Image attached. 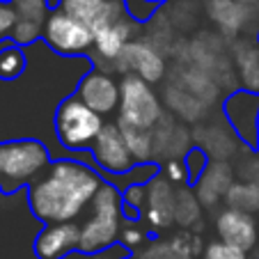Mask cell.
<instances>
[{"label": "cell", "instance_id": "obj_1", "mask_svg": "<svg viewBox=\"0 0 259 259\" xmlns=\"http://www.w3.org/2000/svg\"><path fill=\"white\" fill-rule=\"evenodd\" d=\"M103 186L101 177L83 161L62 158L49 165L44 177L28 188L30 209L46 225L73 223Z\"/></svg>", "mask_w": 259, "mask_h": 259}, {"label": "cell", "instance_id": "obj_2", "mask_svg": "<svg viewBox=\"0 0 259 259\" xmlns=\"http://www.w3.org/2000/svg\"><path fill=\"white\" fill-rule=\"evenodd\" d=\"M122 195L115 186L103 184L92 200V215L80 225V243L83 252H101L110 248L122 234Z\"/></svg>", "mask_w": 259, "mask_h": 259}, {"label": "cell", "instance_id": "obj_3", "mask_svg": "<svg viewBox=\"0 0 259 259\" xmlns=\"http://www.w3.org/2000/svg\"><path fill=\"white\" fill-rule=\"evenodd\" d=\"M44 170H49V152L37 140L0 142V188L16 191L23 184H32Z\"/></svg>", "mask_w": 259, "mask_h": 259}, {"label": "cell", "instance_id": "obj_4", "mask_svg": "<svg viewBox=\"0 0 259 259\" xmlns=\"http://www.w3.org/2000/svg\"><path fill=\"white\" fill-rule=\"evenodd\" d=\"M106 122L99 113H94L90 106H85L78 97H69L60 103L55 113V133L58 140L71 152L92 149L94 140L103 131Z\"/></svg>", "mask_w": 259, "mask_h": 259}, {"label": "cell", "instance_id": "obj_5", "mask_svg": "<svg viewBox=\"0 0 259 259\" xmlns=\"http://www.w3.org/2000/svg\"><path fill=\"white\" fill-rule=\"evenodd\" d=\"M119 122L136 128H147L152 131L156 122L161 119L163 108L158 101L152 85L142 78L126 73L119 83Z\"/></svg>", "mask_w": 259, "mask_h": 259}, {"label": "cell", "instance_id": "obj_6", "mask_svg": "<svg viewBox=\"0 0 259 259\" xmlns=\"http://www.w3.org/2000/svg\"><path fill=\"white\" fill-rule=\"evenodd\" d=\"M46 44L53 51L62 55H80L94 46V34L85 23L78 19L64 14L62 10L51 12L49 19L44 21V34Z\"/></svg>", "mask_w": 259, "mask_h": 259}, {"label": "cell", "instance_id": "obj_7", "mask_svg": "<svg viewBox=\"0 0 259 259\" xmlns=\"http://www.w3.org/2000/svg\"><path fill=\"white\" fill-rule=\"evenodd\" d=\"M92 156L101 170L110 172V175H126L133 167V158L128 154V147L124 142L122 128L119 124H106L103 131L92 145Z\"/></svg>", "mask_w": 259, "mask_h": 259}, {"label": "cell", "instance_id": "obj_8", "mask_svg": "<svg viewBox=\"0 0 259 259\" xmlns=\"http://www.w3.org/2000/svg\"><path fill=\"white\" fill-rule=\"evenodd\" d=\"M117 64L122 71L133 73L145 83H158L165 76V58L154 49L149 41L133 39L131 44L124 49V53L117 58Z\"/></svg>", "mask_w": 259, "mask_h": 259}, {"label": "cell", "instance_id": "obj_9", "mask_svg": "<svg viewBox=\"0 0 259 259\" xmlns=\"http://www.w3.org/2000/svg\"><path fill=\"white\" fill-rule=\"evenodd\" d=\"M76 97L90 106L94 113L113 115L119 110V83L106 71H90L83 76L78 85V94Z\"/></svg>", "mask_w": 259, "mask_h": 259}, {"label": "cell", "instance_id": "obj_10", "mask_svg": "<svg viewBox=\"0 0 259 259\" xmlns=\"http://www.w3.org/2000/svg\"><path fill=\"white\" fill-rule=\"evenodd\" d=\"M60 10L73 19H78L80 23H85L92 30V34L126 16L119 0H62Z\"/></svg>", "mask_w": 259, "mask_h": 259}, {"label": "cell", "instance_id": "obj_11", "mask_svg": "<svg viewBox=\"0 0 259 259\" xmlns=\"http://www.w3.org/2000/svg\"><path fill=\"white\" fill-rule=\"evenodd\" d=\"M215 230H218V236L223 243H230L234 248L243 250V252L252 250L254 243H257V223H254L252 213L232 209V206L218 215Z\"/></svg>", "mask_w": 259, "mask_h": 259}, {"label": "cell", "instance_id": "obj_12", "mask_svg": "<svg viewBox=\"0 0 259 259\" xmlns=\"http://www.w3.org/2000/svg\"><path fill=\"white\" fill-rule=\"evenodd\" d=\"M227 117H230L234 131L243 138L245 142L252 145L259 138V94L243 90V92H236L230 97V101L225 103Z\"/></svg>", "mask_w": 259, "mask_h": 259}, {"label": "cell", "instance_id": "obj_13", "mask_svg": "<svg viewBox=\"0 0 259 259\" xmlns=\"http://www.w3.org/2000/svg\"><path fill=\"white\" fill-rule=\"evenodd\" d=\"M80 243V225L78 223H55L46 225L34 239V252L39 259H62Z\"/></svg>", "mask_w": 259, "mask_h": 259}, {"label": "cell", "instance_id": "obj_14", "mask_svg": "<svg viewBox=\"0 0 259 259\" xmlns=\"http://www.w3.org/2000/svg\"><path fill=\"white\" fill-rule=\"evenodd\" d=\"M175 204L177 193L172 191V184L163 179H152L147 184V206H145V220L152 230H163L175 220Z\"/></svg>", "mask_w": 259, "mask_h": 259}, {"label": "cell", "instance_id": "obj_15", "mask_svg": "<svg viewBox=\"0 0 259 259\" xmlns=\"http://www.w3.org/2000/svg\"><path fill=\"white\" fill-rule=\"evenodd\" d=\"M131 34H133V25L124 16V19L115 21V23L94 32V49L99 51L101 58L110 60V62H117V58L124 53V49L133 41Z\"/></svg>", "mask_w": 259, "mask_h": 259}, {"label": "cell", "instance_id": "obj_16", "mask_svg": "<svg viewBox=\"0 0 259 259\" xmlns=\"http://www.w3.org/2000/svg\"><path fill=\"white\" fill-rule=\"evenodd\" d=\"M232 188V170L227 167V163H211L202 177L197 179V200L200 204H215V200L223 195H227V191Z\"/></svg>", "mask_w": 259, "mask_h": 259}, {"label": "cell", "instance_id": "obj_17", "mask_svg": "<svg viewBox=\"0 0 259 259\" xmlns=\"http://www.w3.org/2000/svg\"><path fill=\"white\" fill-rule=\"evenodd\" d=\"M209 16L223 32L236 34L248 19V7L241 0H209Z\"/></svg>", "mask_w": 259, "mask_h": 259}, {"label": "cell", "instance_id": "obj_18", "mask_svg": "<svg viewBox=\"0 0 259 259\" xmlns=\"http://www.w3.org/2000/svg\"><path fill=\"white\" fill-rule=\"evenodd\" d=\"M200 254V241L197 236L179 234L170 241L154 243L145 252V259H195Z\"/></svg>", "mask_w": 259, "mask_h": 259}, {"label": "cell", "instance_id": "obj_19", "mask_svg": "<svg viewBox=\"0 0 259 259\" xmlns=\"http://www.w3.org/2000/svg\"><path fill=\"white\" fill-rule=\"evenodd\" d=\"M119 128H122V136H124V142L128 147V154L136 163H145L154 156V136L152 131L147 128H136V126H128V124H122L117 122Z\"/></svg>", "mask_w": 259, "mask_h": 259}, {"label": "cell", "instance_id": "obj_20", "mask_svg": "<svg viewBox=\"0 0 259 259\" xmlns=\"http://www.w3.org/2000/svg\"><path fill=\"white\" fill-rule=\"evenodd\" d=\"M227 200H230L232 209L252 213L254 209H259V184L250 181V184H232V188L227 191Z\"/></svg>", "mask_w": 259, "mask_h": 259}, {"label": "cell", "instance_id": "obj_21", "mask_svg": "<svg viewBox=\"0 0 259 259\" xmlns=\"http://www.w3.org/2000/svg\"><path fill=\"white\" fill-rule=\"evenodd\" d=\"M236 60H239V69H241V78H243L245 88L250 92L259 90V53L252 46H243L236 51Z\"/></svg>", "mask_w": 259, "mask_h": 259}, {"label": "cell", "instance_id": "obj_22", "mask_svg": "<svg viewBox=\"0 0 259 259\" xmlns=\"http://www.w3.org/2000/svg\"><path fill=\"white\" fill-rule=\"evenodd\" d=\"M25 69V55L16 44H5L0 49V78L12 80Z\"/></svg>", "mask_w": 259, "mask_h": 259}, {"label": "cell", "instance_id": "obj_23", "mask_svg": "<svg viewBox=\"0 0 259 259\" xmlns=\"http://www.w3.org/2000/svg\"><path fill=\"white\" fill-rule=\"evenodd\" d=\"M12 7H14L19 19L37 21V23H44V21L49 19V5H46V0H14Z\"/></svg>", "mask_w": 259, "mask_h": 259}, {"label": "cell", "instance_id": "obj_24", "mask_svg": "<svg viewBox=\"0 0 259 259\" xmlns=\"http://www.w3.org/2000/svg\"><path fill=\"white\" fill-rule=\"evenodd\" d=\"M197 211H200V200L193 193H177L175 220H179L181 225H191L195 223Z\"/></svg>", "mask_w": 259, "mask_h": 259}, {"label": "cell", "instance_id": "obj_25", "mask_svg": "<svg viewBox=\"0 0 259 259\" xmlns=\"http://www.w3.org/2000/svg\"><path fill=\"white\" fill-rule=\"evenodd\" d=\"M39 34H44L41 23H37V21H28V19H19L16 25H14V30H12V39H14V44L25 46V44H32Z\"/></svg>", "mask_w": 259, "mask_h": 259}, {"label": "cell", "instance_id": "obj_26", "mask_svg": "<svg viewBox=\"0 0 259 259\" xmlns=\"http://www.w3.org/2000/svg\"><path fill=\"white\" fill-rule=\"evenodd\" d=\"M202 259H248V252H243V250L234 248V245H230V243L215 241V243H211L209 248H206Z\"/></svg>", "mask_w": 259, "mask_h": 259}, {"label": "cell", "instance_id": "obj_27", "mask_svg": "<svg viewBox=\"0 0 259 259\" xmlns=\"http://www.w3.org/2000/svg\"><path fill=\"white\" fill-rule=\"evenodd\" d=\"M126 16H131L133 21H147L156 10V3L152 0H122Z\"/></svg>", "mask_w": 259, "mask_h": 259}, {"label": "cell", "instance_id": "obj_28", "mask_svg": "<svg viewBox=\"0 0 259 259\" xmlns=\"http://www.w3.org/2000/svg\"><path fill=\"white\" fill-rule=\"evenodd\" d=\"M124 204L131 206L133 211H145L147 206V184H133L124 193Z\"/></svg>", "mask_w": 259, "mask_h": 259}, {"label": "cell", "instance_id": "obj_29", "mask_svg": "<svg viewBox=\"0 0 259 259\" xmlns=\"http://www.w3.org/2000/svg\"><path fill=\"white\" fill-rule=\"evenodd\" d=\"M163 177H165L170 184H184V181L188 179V170H186V163L177 161V158H172V161L165 163V167H163Z\"/></svg>", "mask_w": 259, "mask_h": 259}, {"label": "cell", "instance_id": "obj_30", "mask_svg": "<svg viewBox=\"0 0 259 259\" xmlns=\"http://www.w3.org/2000/svg\"><path fill=\"white\" fill-rule=\"evenodd\" d=\"M16 21H19V16H16L14 7L0 3V39H5L7 34H12Z\"/></svg>", "mask_w": 259, "mask_h": 259}, {"label": "cell", "instance_id": "obj_31", "mask_svg": "<svg viewBox=\"0 0 259 259\" xmlns=\"http://www.w3.org/2000/svg\"><path fill=\"white\" fill-rule=\"evenodd\" d=\"M119 239H122L124 245H128V248H136V245H140L142 241H145V232H142L138 225H128V227H124V230H122Z\"/></svg>", "mask_w": 259, "mask_h": 259}, {"label": "cell", "instance_id": "obj_32", "mask_svg": "<svg viewBox=\"0 0 259 259\" xmlns=\"http://www.w3.org/2000/svg\"><path fill=\"white\" fill-rule=\"evenodd\" d=\"M46 5H49V10H55V12H58L60 7H62V0H46Z\"/></svg>", "mask_w": 259, "mask_h": 259}, {"label": "cell", "instance_id": "obj_33", "mask_svg": "<svg viewBox=\"0 0 259 259\" xmlns=\"http://www.w3.org/2000/svg\"><path fill=\"white\" fill-rule=\"evenodd\" d=\"M0 3H5V5H12V3H14V0H0Z\"/></svg>", "mask_w": 259, "mask_h": 259}, {"label": "cell", "instance_id": "obj_34", "mask_svg": "<svg viewBox=\"0 0 259 259\" xmlns=\"http://www.w3.org/2000/svg\"><path fill=\"white\" fill-rule=\"evenodd\" d=\"M152 3H158V0H152Z\"/></svg>", "mask_w": 259, "mask_h": 259}]
</instances>
